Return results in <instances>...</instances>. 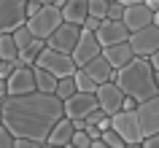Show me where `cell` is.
Here are the masks:
<instances>
[{"label": "cell", "instance_id": "9c48e42d", "mask_svg": "<svg viewBox=\"0 0 159 148\" xmlns=\"http://www.w3.org/2000/svg\"><path fill=\"white\" fill-rule=\"evenodd\" d=\"M97 102H100V110L108 116H119L124 110V102H127V94L119 89L116 83H102L97 86Z\"/></svg>", "mask_w": 159, "mask_h": 148}, {"label": "cell", "instance_id": "8992f818", "mask_svg": "<svg viewBox=\"0 0 159 148\" xmlns=\"http://www.w3.org/2000/svg\"><path fill=\"white\" fill-rule=\"evenodd\" d=\"M124 6H127L124 25H127V30H129L132 35L154 25V16H157V14L146 6V0H124Z\"/></svg>", "mask_w": 159, "mask_h": 148}, {"label": "cell", "instance_id": "ba28073f", "mask_svg": "<svg viewBox=\"0 0 159 148\" xmlns=\"http://www.w3.org/2000/svg\"><path fill=\"white\" fill-rule=\"evenodd\" d=\"M94 110H100V102H97V94H75L73 100L65 102V119L70 121H86Z\"/></svg>", "mask_w": 159, "mask_h": 148}, {"label": "cell", "instance_id": "603a6c76", "mask_svg": "<svg viewBox=\"0 0 159 148\" xmlns=\"http://www.w3.org/2000/svg\"><path fill=\"white\" fill-rule=\"evenodd\" d=\"M75 94H78V86H75V78H62L57 86V97L62 100V102H67V100H73Z\"/></svg>", "mask_w": 159, "mask_h": 148}, {"label": "cell", "instance_id": "e575fe53", "mask_svg": "<svg viewBox=\"0 0 159 148\" xmlns=\"http://www.w3.org/2000/svg\"><path fill=\"white\" fill-rule=\"evenodd\" d=\"M148 62H151V67H154V73H159V51H157V54H154V57L148 59Z\"/></svg>", "mask_w": 159, "mask_h": 148}, {"label": "cell", "instance_id": "30bf717a", "mask_svg": "<svg viewBox=\"0 0 159 148\" xmlns=\"http://www.w3.org/2000/svg\"><path fill=\"white\" fill-rule=\"evenodd\" d=\"M113 129L124 137L127 146H140L143 140V129H140V121H138V113H127L121 110L119 116H113Z\"/></svg>", "mask_w": 159, "mask_h": 148}, {"label": "cell", "instance_id": "7402d4cb", "mask_svg": "<svg viewBox=\"0 0 159 148\" xmlns=\"http://www.w3.org/2000/svg\"><path fill=\"white\" fill-rule=\"evenodd\" d=\"M73 78H75V86H78V92H81V94H97V83L89 78V73H86V70H78Z\"/></svg>", "mask_w": 159, "mask_h": 148}, {"label": "cell", "instance_id": "8d00e7d4", "mask_svg": "<svg viewBox=\"0 0 159 148\" xmlns=\"http://www.w3.org/2000/svg\"><path fill=\"white\" fill-rule=\"evenodd\" d=\"M154 27H159V14H157V16H154Z\"/></svg>", "mask_w": 159, "mask_h": 148}, {"label": "cell", "instance_id": "ffe728a7", "mask_svg": "<svg viewBox=\"0 0 159 148\" xmlns=\"http://www.w3.org/2000/svg\"><path fill=\"white\" fill-rule=\"evenodd\" d=\"M19 57H22V51H19L14 35H0V62H14L19 67Z\"/></svg>", "mask_w": 159, "mask_h": 148}, {"label": "cell", "instance_id": "8fae6325", "mask_svg": "<svg viewBox=\"0 0 159 148\" xmlns=\"http://www.w3.org/2000/svg\"><path fill=\"white\" fill-rule=\"evenodd\" d=\"M129 46H132L135 57L151 59L159 51V27L151 25V27H146V30H140V33H135L132 38H129Z\"/></svg>", "mask_w": 159, "mask_h": 148}, {"label": "cell", "instance_id": "7a4b0ae2", "mask_svg": "<svg viewBox=\"0 0 159 148\" xmlns=\"http://www.w3.org/2000/svg\"><path fill=\"white\" fill-rule=\"evenodd\" d=\"M113 83H116L129 100H135L138 105L159 97L157 73H154V67H151L148 59H140V57H135L124 70H119V73L113 75Z\"/></svg>", "mask_w": 159, "mask_h": 148}, {"label": "cell", "instance_id": "5bb4252c", "mask_svg": "<svg viewBox=\"0 0 159 148\" xmlns=\"http://www.w3.org/2000/svg\"><path fill=\"white\" fill-rule=\"evenodd\" d=\"M97 57H102V46H100V41H97V35H92V33H86V30H84L78 49L73 51V62H75V67L81 70V67H86L89 62H94Z\"/></svg>", "mask_w": 159, "mask_h": 148}, {"label": "cell", "instance_id": "d590c367", "mask_svg": "<svg viewBox=\"0 0 159 148\" xmlns=\"http://www.w3.org/2000/svg\"><path fill=\"white\" fill-rule=\"evenodd\" d=\"M92 148H108V146H105L102 140H97V143H92Z\"/></svg>", "mask_w": 159, "mask_h": 148}, {"label": "cell", "instance_id": "2e32d148", "mask_svg": "<svg viewBox=\"0 0 159 148\" xmlns=\"http://www.w3.org/2000/svg\"><path fill=\"white\" fill-rule=\"evenodd\" d=\"M102 57L108 59V65L113 67V70H124L129 62L135 59V51L129 43H121V46H111V49H102Z\"/></svg>", "mask_w": 159, "mask_h": 148}, {"label": "cell", "instance_id": "83f0119b", "mask_svg": "<svg viewBox=\"0 0 159 148\" xmlns=\"http://www.w3.org/2000/svg\"><path fill=\"white\" fill-rule=\"evenodd\" d=\"M92 143H94V140L89 137L86 132H75V137H73L70 146H75V148H92Z\"/></svg>", "mask_w": 159, "mask_h": 148}, {"label": "cell", "instance_id": "ab89813d", "mask_svg": "<svg viewBox=\"0 0 159 148\" xmlns=\"http://www.w3.org/2000/svg\"><path fill=\"white\" fill-rule=\"evenodd\" d=\"M157 86H159V73H157Z\"/></svg>", "mask_w": 159, "mask_h": 148}, {"label": "cell", "instance_id": "d6a6232c", "mask_svg": "<svg viewBox=\"0 0 159 148\" xmlns=\"http://www.w3.org/2000/svg\"><path fill=\"white\" fill-rule=\"evenodd\" d=\"M100 27H102V22H100V19L89 16V19H86V25H84V30H86V33H92V35H97V30H100Z\"/></svg>", "mask_w": 159, "mask_h": 148}, {"label": "cell", "instance_id": "d6986e66", "mask_svg": "<svg viewBox=\"0 0 159 148\" xmlns=\"http://www.w3.org/2000/svg\"><path fill=\"white\" fill-rule=\"evenodd\" d=\"M75 137V124L70 121V119H62V121L54 127V132H51L49 137V146H57V148H67L70 143H73Z\"/></svg>", "mask_w": 159, "mask_h": 148}, {"label": "cell", "instance_id": "f546056e", "mask_svg": "<svg viewBox=\"0 0 159 148\" xmlns=\"http://www.w3.org/2000/svg\"><path fill=\"white\" fill-rule=\"evenodd\" d=\"M43 8H46V3H41V0H30V3H27V22H30L33 16H38Z\"/></svg>", "mask_w": 159, "mask_h": 148}, {"label": "cell", "instance_id": "484cf974", "mask_svg": "<svg viewBox=\"0 0 159 148\" xmlns=\"http://www.w3.org/2000/svg\"><path fill=\"white\" fill-rule=\"evenodd\" d=\"M102 143L108 148H127V143H124V137L119 135L116 129H108V132H102Z\"/></svg>", "mask_w": 159, "mask_h": 148}, {"label": "cell", "instance_id": "d4e9b609", "mask_svg": "<svg viewBox=\"0 0 159 148\" xmlns=\"http://www.w3.org/2000/svg\"><path fill=\"white\" fill-rule=\"evenodd\" d=\"M14 41H16L19 51H27V49H30V46H33L35 41H38V38H35V35L30 33V30H27V27H22V30H19V33H14Z\"/></svg>", "mask_w": 159, "mask_h": 148}, {"label": "cell", "instance_id": "9a60e30c", "mask_svg": "<svg viewBox=\"0 0 159 148\" xmlns=\"http://www.w3.org/2000/svg\"><path fill=\"white\" fill-rule=\"evenodd\" d=\"M135 113H138V121H140L143 137H154V135H159V97L148 100V102H140Z\"/></svg>", "mask_w": 159, "mask_h": 148}, {"label": "cell", "instance_id": "cb8c5ba5", "mask_svg": "<svg viewBox=\"0 0 159 148\" xmlns=\"http://www.w3.org/2000/svg\"><path fill=\"white\" fill-rule=\"evenodd\" d=\"M108 8H111L108 0H89V16L100 19V22L108 19Z\"/></svg>", "mask_w": 159, "mask_h": 148}, {"label": "cell", "instance_id": "60d3db41", "mask_svg": "<svg viewBox=\"0 0 159 148\" xmlns=\"http://www.w3.org/2000/svg\"><path fill=\"white\" fill-rule=\"evenodd\" d=\"M67 148H75V146H67Z\"/></svg>", "mask_w": 159, "mask_h": 148}, {"label": "cell", "instance_id": "f1b7e54d", "mask_svg": "<svg viewBox=\"0 0 159 148\" xmlns=\"http://www.w3.org/2000/svg\"><path fill=\"white\" fill-rule=\"evenodd\" d=\"M0 148H16V137H14L6 127L0 129Z\"/></svg>", "mask_w": 159, "mask_h": 148}, {"label": "cell", "instance_id": "4316f807", "mask_svg": "<svg viewBox=\"0 0 159 148\" xmlns=\"http://www.w3.org/2000/svg\"><path fill=\"white\" fill-rule=\"evenodd\" d=\"M124 11H127L124 0H113L111 8H108V19L111 22H124Z\"/></svg>", "mask_w": 159, "mask_h": 148}, {"label": "cell", "instance_id": "4fadbf2b", "mask_svg": "<svg viewBox=\"0 0 159 148\" xmlns=\"http://www.w3.org/2000/svg\"><path fill=\"white\" fill-rule=\"evenodd\" d=\"M6 83H8V97H27V94H35V92H38L35 67H19Z\"/></svg>", "mask_w": 159, "mask_h": 148}, {"label": "cell", "instance_id": "f35d334b", "mask_svg": "<svg viewBox=\"0 0 159 148\" xmlns=\"http://www.w3.org/2000/svg\"><path fill=\"white\" fill-rule=\"evenodd\" d=\"M46 148H57V146H49V143H46Z\"/></svg>", "mask_w": 159, "mask_h": 148}, {"label": "cell", "instance_id": "7c38bea8", "mask_svg": "<svg viewBox=\"0 0 159 148\" xmlns=\"http://www.w3.org/2000/svg\"><path fill=\"white\" fill-rule=\"evenodd\" d=\"M129 38H132V33L127 30L124 22H111V19H105V22H102V27L97 30V41H100L102 49H111V46L129 43Z\"/></svg>", "mask_w": 159, "mask_h": 148}, {"label": "cell", "instance_id": "74e56055", "mask_svg": "<svg viewBox=\"0 0 159 148\" xmlns=\"http://www.w3.org/2000/svg\"><path fill=\"white\" fill-rule=\"evenodd\" d=\"M127 148H143V143H140V146H127Z\"/></svg>", "mask_w": 159, "mask_h": 148}, {"label": "cell", "instance_id": "1f68e13d", "mask_svg": "<svg viewBox=\"0 0 159 148\" xmlns=\"http://www.w3.org/2000/svg\"><path fill=\"white\" fill-rule=\"evenodd\" d=\"M16 148H46V143H41V140H25V137H16Z\"/></svg>", "mask_w": 159, "mask_h": 148}, {"label": "cell", "instance_id": "836d02e7", "mask_svg": "<svg viewBox=\"0 0 159 148\" xmlns=\"http://www.w3.org/2000/svg\"><path fill=\"white\" fill-rule=\"evenodd\" d=\"M143 148H159V135H154V137H146V140H143Z\"/></svg>", "mask_w": 159, "mask_h": 148}, {"label": "cell", "instance_id": "6da1fadb", "mask_svg": "<svg viewBox=\"0 0 159 148\" xmlns=\"http://www.w3.org/2000/svg\"><path fill=\"white\" fill-rule=\"evenodd\" d=\"M3 102V127L14 137L41 140L49 143L51 132L65 119V102L57 94H27V97H8Z\"/></svg>", "mask_w": 159, "mask_h": 148}, {"label": "cell", "instance_id": "52a82bcc", "mask_svg": "<svg viewBox=\"0 0 159 148\" xmlns=\"http://www.w3.org/2000/svg\"><path fill=\"white\" fill-rule=\"evenodd\" d=\"M81 35H84V27L62 25L57 33L49 38V49L62 51V54H70V57H73V51L78 49V43H81Z\"/></svg>", "mask_w": 159, "mask_h": 148}, {"label": "cell", "instance_id": "44dd1931", "mask_svg": "<svg viewBox=\"0 0 159 148\" xmlns=\"http://www.w3.org/2000/svg\"><path fill=\"white\" fill-rule=\"evenodd\" d=\"M35 83H38V92L41 94H57V86H59V78H54L51 73L35 67Z\"/></svg>", "mask_w": 159, "mask_h": 148}, {"label": "cell", "instance_id": "5b68a950", "mask_svg": "<svg viewBox=\"0 0 159 148\" xmlns=\"http://www.w3.org/2000/svg\"><path fill=\"white\" fill-rule=\"evenodd\" d=\"M22 27H27V3L3 0V6H0V35H14Z\"/></svg>", "mask_w": 159, "mask_h": 148}, {"label": "cell", "instance_id": "4dcf8cb0", "mask_svg": "<svg viewBox=\"0 0 159 148\" xmlns=\"http://www.w3.org/2000/svg\"><path fill=\"white\" fill-rule=\"evenodd\" d=\"M16 70H19V67L14 65V62H0V81H8Z\"/></svg>", "mask_w": 159, "mask_h": 148}, {"label": "cell", "instance_id": "3957f363", "mask_svg": "<svg viewBox=\"0 0 159 148\" xmlns=\"http://www.w3.org/2000/svg\"><path fill=\"white\" fill-rule=\"evenodd\" d=\"M35 67H41V70H46V73H51L54 78H73L75 73H78V67H75L73 57L70 54H62V51H54V49H46L38 57V62H35Z\"/></svg>", "mask_w": 159, "mask_h": 148}, {"label": "cell", "instance_id": "277c9868", "mask_svg": "<svg viewBox=\"0 0 159 148\" xmlns=\"http://www.w3.org/2000/svg\"><path fill=\"white\" fill-rule=\"evenodd\" d=\"M62 25H65L62 11H57L51 3H46V8H43L38 16H33L30 22H27V30H30V33H33L38 41H46V43H49V38L57 33Z\"/></svg>", "mask_w": 159, "mask_h": 148}, {"label": "cell", "instance_id": "e0dca14e", "mask_svg": "<svg viewBox=\"0 0 159 148\" xmlns=\"http://www.w3.org/2000/svg\"><path fill=\"white\" fill-rule=\"evenodd\" d=\"M62 19H65V25L84 27L86 19H89V0H67L65 11H62Z\"/></svg>", "mask_w": 159, "mask_h": 148}, {"label": "cell", "instance_id": "ac0fdd59", "mask_svg": "<svg viewBox=\"0 0 159 148\" xmlns=\"http://www.w3.org/2000/svg\"><path fill=\"white\" fill-rule=\"evenodd\" d=\"M81 70H86V73H89V78H92L97 86L111 83V81H113V75H116V70L108 65V59H105V57H97L94 62H89V65L81 67Z\"/></svg>", "mask_w": 159, "mask_h": 148}]
</instances>
